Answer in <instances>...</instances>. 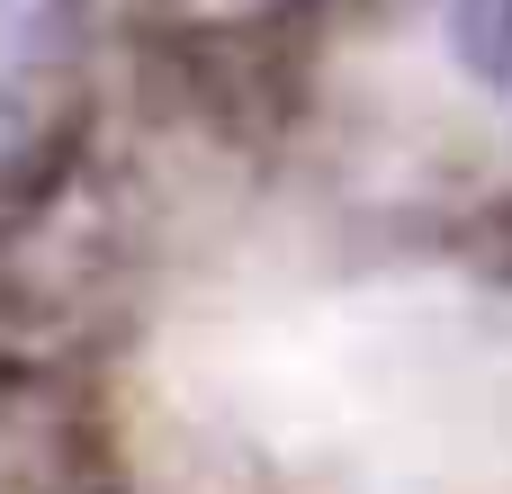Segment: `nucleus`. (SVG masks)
<instances>
[{"instance_id": "f257e3e1", "label": "nucleus", "mask_w": 512, "mask_h": 494, "mask_svg": "<svg viewBox=\"0 0 512 494\" xmlns=\"http://www.w3.org/2000/svg\"><path fill=\"white\" fill-rule=\"evenodd\" d=\"M54 72H63V18H54V0H0V171L36 135Z\"/></svg>"}, {"instance_id": "f03ea898", "label": "nucleus", "mask_w": 512, "mask_h": 494, "mask_svg": "<svg viewBox=\"0 0 512 494\" xmlns=\"http://www.w3.org/2000/svg\"><path fill=\"white\" fill-rule=\"evenodd\" d=\"M450 18H459L468 63H477L486 81H504V90H512V0H450Z\"/></svg>"}]
</instances>
